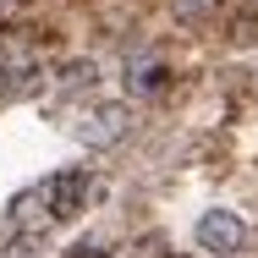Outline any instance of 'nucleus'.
<instances>
[{
  "instance_id": "obj_1",
  "label": "nucleus",
  "mask_w": 258,
  "mask_h": 258,
  "mask_svg": "<svg viewBox=\"0 0 258 258\" xmlns=\"http://www.w3.org/2000/svg\"><path fill=\"white\" fill-rule=\"evenodd\" d=\"M126 132H132V104L126 99H99V104H88L83 121H77V138L88 149H115Z\"/></svg>"
},
{
  "instance_id": "obj_2",
  "label": "nucleus",
  "mask_w": 258,
  "mask_h": 258,
  "mask_svg": "<svg viewBox=\"0 0 258 258\" xmlns=\"http://www.w3.org/2000/svg\"><path fill=\"white\" fill-rule=\"evenodd\" d=\"M33 204H44V220H77L88 204V170H55L44 187H33Z\"/></svg>"
},
{
  "instance_id": "obj_3",
  "label": "nucleus",
  "mask_w": 258,
  "mask_h": 258,
  "mask_svg": "<svg viewBox=\"0 0 258 258\" xmlns=\"http://www.w3.org/2000/svg\"><path fill=\"white\" fill-rule=\"evenodd\" d=\"M192 236H198V247L204 253H242V242H247V225H242V214L236 209H204L198 214V225H192Z\"/></svg>"
},
{
  "instance_id": "obj_4",
  "label": "nucleus",
  "mask_w": 258,
  "mask_h": 258,
  "mask_svg": "<svg viewBox=\"0 0 258 258\" xmlns=\"http://www.w3.org/2000/svg\"><path fill=\"white\" fill-rule=\"evenodd\" d=\"M6 77H11V83L0 88V99H22V94H33V88H39V66H33V60H11V72H6Z\"/></svg>"
},
{
  "instance_id": "obj_5",
  "label": "nucleus",
  "mask_w": 258,
  "mask_h": 258,
  "mask_svg": "<svg viewBox=\"0 0 258 258\" xmlns=\"http://www.w3.org/2000/svg\"><path fill=\"white\" fill-rule=\"evenodd\" d=\"M126 83H132V94H159L165 66L159 60H138V66H126Z\"/></svg>"
},
{
  "instance_id": "obj_6",
  "label": "nucleus",
  "mask_w": 258,
  "mask_h": 258,
  "mask_svg": "<svg viewBox=\"0 0 258 258\" xmlns=\"http://www.w3.org/2000/svg\"><path fill=\"white\" fill-rule=\"evenodd\" d=\"M94 83H99V66H94V60H72V66L60 72V88H66V94H77V88H94Z\"/></svg>"
},
{
  "instance_id": "obj_7",
  "label": "nucleus",
  "mask_w": 258,
  "mask_h": 258,
  "mask_svg": "<svg viewBox=\"0 0 258 258\" xmlns=\"http://www.w3.org/2000/svg\"><path fill=\"white\" fill-rule=\"evenodd\" d=\"M170 11H176V22H204L220 11V0H170Z\"/></svg>"
},
{
  "instance_id": "obj_8",
  "label": "nucleus",
  "mask_w": 258,
  "mask_h": 258,
  "mask_svg": "<svg viewBox=\"0 0 258 258\" xmlns=\"http://www.w3.org/2000/svg\"><path fill=\"white\" fill-rule=\"evenodd\" d=\"M253 6H258V0H253Z\"/></svg>"
}]
</instances>
